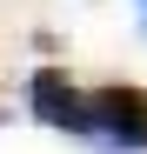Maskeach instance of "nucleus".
<instances>
[{
	"label": "nucleus",
	"mask_w": 147,
	"mask_h": 154,
	"mask_svg": "<svg viewBox=\"0 0 147 154\" xmlns=\"http://www.w3.org/2000/svg\"><path fill=\"white\" fill-rule=\"evenodd\" d=\"M87 134L114 147V154H140L147 147V94L114 81V87H94L87 94Z\"/></svg>",
	"instance_id": "nucleus-1"
},
{
	"label": "nucleus",
	"mask_w": 147,
	"mask_h": 154,
	"mask_svg": "<svg viewBox=\"0 0 147 154\" xmlns=\"http://www.w3.org/2000/svg\"><path fill=\"white\" fill-rule=\"evenodd\" d=\"M27 107L47 121V127H67V134H87V94L67 81L60 67H40L27 81Z\"/></svg>",
	"instance_id": "nucleus-2"
},
{
	"label": "nucleus",
	"mask_w": 147,
	"mask_h": 154,
	"mask_svg": "<svg viewBox=\"0 0 147 154\" xmlns=\"http://www.w3.org/2000/svg\"><path fill=\"white\" fill-rule=\"evenodd\" d=\"M140 7H147V0H140Z\"/></svg>",
	"instance_id": "nucleus-3"
}]
</instances>
